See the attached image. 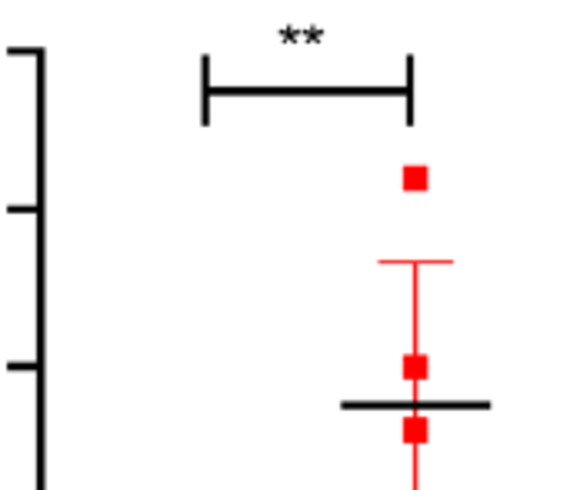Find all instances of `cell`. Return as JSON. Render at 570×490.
Listing matches in <instances>:
<instances>
[]
</instances>
